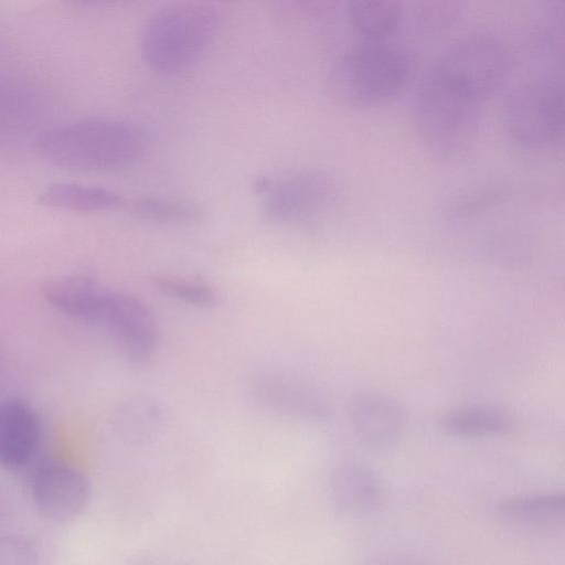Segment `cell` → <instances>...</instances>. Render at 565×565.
Returning a JSON list of instances; mask_svg holds the SVG:
<instances>
[{
    "instance_id": "cell-1",
    "label": "cell",
    "mask_w": 565,
    "mask_h": 565,
    "mask_svg": "<svg viewBox=\"0 0 565 565\" xmlns=\"http://www.w3.org/2000/svg\"><path fill=\"white\" fill-rule=\"evenodd\" d=\"M35 147L45 161L63 169L116 171L142 156L146 136L124 120L87 117L45 130Z\"/></svg>"
},
{
    "instance_id": "cell-2",
    "label": "cell",
    "mask_w": 565,
    "mask_h": 565,
    "mask_svg": "<svg viewBox=\"0 0 565 565\" xmlns=\"http://www.w3.org/2000/svg\"><path fill=\"white\" fill-rule=\"evenodd\" d=\"M481 104L429 68L412 102L414 129L425 150L443 161L463 157L477 139Z\"/></svg>"
},
{
    "instance_id": "cell-3",
    "label": "cell",
    "mask_w": 565,
    "mask_h": 565,
    "mask_svg": "<svg viewBox=\"0 0 565 565\" xmlns=\"http://www.w3.org/2000/svg\"><path fill=\"white\" fill-rule=\"evenodd\" d=\"M412 71V58L403 47L391 42L360 43L334 61L328 89L342 106L371 108L399 95Z\"/></svg>"
},
{
    "instance_id": "cell-4",
    "label": "cell",
    "mask_w": 565,
    "mask_h": 565,
    "mask_svg": "<svg viewBox=\"0 0 565 565\" xmlns=\"http://www.w3.org/2000/svg\"><path fill=\"white\" fill-rule=\"evenodd\" d=\"M218 20L217 11L206 3H175L156 11L141 32L145 61L163 74L190 68L214 40Z\"/></svg>"
},
{
    "instance_id": "cell-5",
    "label": "cell",
    "mask_w": 565,
    "mask_h": 565,
    "mask_svg": "<svg viewBox=\"0 0 565 565\" xmlns=\"http://www.w3.org/2000/svg\"><path fill=\"white\" fill-rule=\"evenodd\" d=\"M502 126L509 141L526 152H544L564 138L565 90L556 75L542 74L518 84L502 109Z\"/></svg>"
},
{
    "instance_id": "cell-6",
    "label": "cell",
    "mask_w": 565,
    "mask_h": 565,
    "mask_svg": "<svg viewBox=\"0 0 565 565\" xmlns=\"http://www.w3.org/2000/svg\"><path fill=\"white\" fill-rule=\"evenodd\" d=\"M512 64V51L501 36L475 32L452 42L430 68L482 103L501 87Z\"/></svg>"
},
{
    "instance_id": "cell-7",
    "label": "cell",
    "mask_w": 565,
    "mask_h": 565,
    "mask_svg": "<svg viewBox=\"0 0 565 565\" xmlns=\"http://www.w3.org/2000/svg\"><path fill=\"white\" fill-rule=\"evenodd\" d=\"M267 220L305 224L330 212L342 195V182L327 169L309 168L264 178L256 183Z\"/></svg>"
},
{
    "instance_id": "cell-8",
    "label": "cell",
    "mask_w": 565,
    "mask_h": 565,
    "mask_svg": "<svg viewBox=\"0 0 565 565\" xmlns=\"http://www.w3.org/2000/svg\"><path fill=\"white\" fill-rule=\"evenodd\" d=\"M32 501L38 513L51 522H67L86 507L90 495L87 476L64 461H47L34 472Z\"/></svg>"
},
{
    "instance_id": "cell-9",
    "label": "cell",
    "mask_w": 565,
    "mask_h": 565,
    "mask_svg": "<svg viewBox=\"0 0 565 565\" xmlns=\"http://www.w3.org/2000/svg\"><path fill=\"white\" fill-rule=\"evenodd\" d=\"M246 386L255 401L276 413L305 419L326 415L327 405L319 391L289 372L256 370L247 376Z\"/></svg>"
},
{
    "instance_id": "cell-10",
    "label": "cell",
    "mask_w": 565,
    "mask_h": 565,
    "mask_svg": "<svg viewBox=\"0 0 565 565\" xmlns=\"http://www.w3.org/2000/svg\"><path fill=\"white\" fill-rule=\"evenodd\" d=\"M100 324L125 355L136 363L149 360L158 348L159 329L150 308L138 297L110 291Z\"/></svg>"
},
{
    "instance_id": "cell-11",
    "label": "cell",
    "mask_w": 565,
    "mask_h": 565,
    "mask_svg": "<svg viewBox=\"0 0 565 565\" xmlns=\"http://www.w3.org/2000/svg\"><path fill=\"white\" fill-rule=\"evenodd\" d=\"M350 419L359 439L367 447L383 450L401 437L406 423L404 407L393 397L364 393L350 404Z\"/></svg>"
},
{
    "instance_id": "cell-12",
    "label": "cell",
    "mask_w": 565,
    "mask_h": 565,
    "mask_svg": "<svg viewBox=\"0 0 565 565\" xmlns=\"http://www.w3.org/2000/svg\"><path fill=\"white\" fill-rule=\"evenodd\" d=\"M45 301L58 312L87 323L102 322L110 290L85 275H62L42 287Z\"/></svg>"
},
{
    "instance_id": "cell-13",
    "label": "cell",
    "mask_w": 565,
    "mask_h": 565,
    "mask_svg": "<svg viewBox=\"0 0 565 565\" xmlns=\"http://www.w3.org/2000/svg\"><path fill=\"white\" fill-rule=\"evenodd\" d=\"M40 422L34 408L25 401L10 397L0 403V466L23 467L36 450Z\"/></svg>"
},
{
    "instance_id": "cell-14",
    "label": "cell",
    "mask_w": 565,
    "mask_h": 565,
    "mask_svg": "<svg viewBox=\"0 0 565 565\" xmlns=\"http://www.w3.org/2000/svg\"><path fill=\"white\" fill-rule=\"evenodd\" d=\"M331 497L350 515H369L383 503L385 490L379 476L360 463H343L331 476Z\"/></svg>"
},
{
    "instance_id": "cell-15",
    "label": "cell",
    "mask_w": 565,
    "mask_h": 565,
    "mask_svg": "<svg viewBox=\"0 0 565 565\" xmlns=\"http://www.w3.org/2000/svg\"><path fill=\"white\" fill-rule=\"evenodd\" d=\"M498 514L509 525L531 531L558 527L565 515V500L562 493L542 492L502 500Z\"/></svg>"
},
{
    "instance_id": "cell-16",
    "label": "cell",
    "mask_w": 565,
    "mask_h": 565,
    "mask_svg": "<svg viewBox=\"0 0 565 565\" xmlns=\"http://www.w3.org/2000/svg\"><path fill=\"white\" fill-rule=\"evenodd\" d=\"M347 17L362 43H383L402 25L404 9L394 0H353L348 4Z\"/></svg>"
},
{
    "instance_id": "cell-17",
    "label": "cell",
    "mask_w": 565,
    "mask_h": 565,
    "mask_svg": "<svg viewBox=\"0 0 565 565\" xmlns=\"http://www.w3.org/2000/svg\"><path fill=\"white\" fill-rule=\"evenodd\" d=\"M39 202L50 207L88 213L115 209L122 203V198L104 186L62 181L44 188Z\"/></svg>"
},
{
    "instance_id": "cell-18",
    "label": "cell",
    "mask_w": 565,
    "mask_h": 565,
    "mask_svg": "<svg viewBox=\"0 0 565 565\" xmlns=\"http://www.w3.org/2000/svg\"><path fill=\"white\" fill-rule=\"evenodd\" d=\"M511 417L488 406H465L444 414L441 429L457 437H483L505 434L512 428Z\"/></svg>"
},
{
    "instance_id": "cell-19",
    "label": "cell",
    "mask_w": 565,
    "mask_h": 565,
    "mask_svg": "<svg viewBox=\"0 0 565 565\" xmlns=\"http://www.w3.org/2000/svg\"><path fill=\"white\" fill-rule=\"evenodd\" d=\"M512 191L511 184L501 180L473 185L450 196L443 214L451 220L472 218L507 202Z\"/></svg>"
},
{
    "instance_id": "cell-20",
    "label": "cell",
    "mask_w": 565,
    "mask_h": 565,
    "mask_svg": "<svg viewBox=\"0 0 565 565\" xmlns=\"http://www.w3.org/2000/svg\"><path fill=\"white\" fill-rule=\"evenodd\" d=\"M131 210L142 218L167 224H190L202 217V210L196 204L168 196L137 198Z\"/></svg>"
},
{
    "instance_id": "cell-21",
    "label": "cell",
    "mask_w": 565,
    "mask_h": 565,
    "mask_svg": "<svg viewBox=\"0 0 565 565\" xmlns=\"http://www.w3.org/2000/svg\"><path fill=\"white\" fill-rule=\"evenodd\" d=\"M462 12L463 8L458 1H422L412 11V26L424 38L439 36L458 23Z\"/></svg>"
},
{
    "instance_id": "cell-22",
    "label": "cell",
    "mask_w": 565,
    "mask_h": 565,
    "mask_svg": "<svg viewBox=\"0 0 565 565\" xmlns=\"http://www.w3.org/2000/svg\"><path fill=\"white\" fill-rule=\"evenodd\" d=\"M150 280L160 294L193 307L210 308L217 302V295L213 287L200 280L166 275L152 276Z\"/></svg>"
},
{
    "instance_id": "cell-23",
    "label": "cell",
    "mask_w": 565,
    "mask_h": 565,
    "mask_svg": "<svg viewBox=\"0 0 565 565\" xmlns=\"http://www.w3.org/2000/svg\"><path fill=\"white\" fill-rule=\"evenodd\" d=\"M40 552L35 543L24 536H0V565H38Z\"/></svg>"
},
{
    "instance_id": "cell-24",
    "label": "cell",
    "mask_w": 565,
    "mask_h": 565,
    "mask_svg": "<svg viewBox=\"0 0 565 565\" xmlns=\"http://www.w3.org/2000/svg\"><path fill=\"white\" fill-rule=\"evenodd\" d=\"M376 565H424L412 558L404 557H388L386 559L381 561Z\"/></svg>"
}]
</instances>
